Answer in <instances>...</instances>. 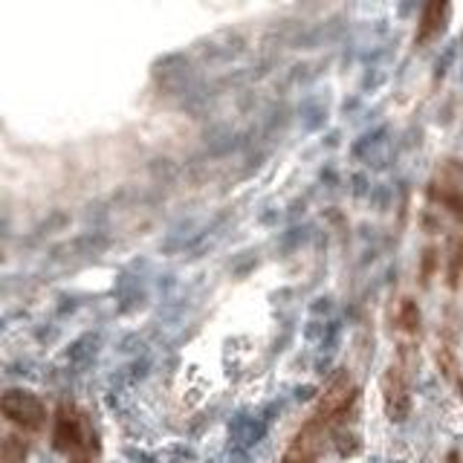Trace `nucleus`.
I'll return each instance as SVG.
<instances>
[{"label":"nucleus","mask_w":463,"mask_h":463,"mask_svg":"<svg viewBox=\"0 0 463 463\" xmlns=\"http://www.w3.org/2000/svg\"><path fill=\"white\" fill-rule=\"evenodd\" d=\"M353 400H356V385H353L351 374L342 371L339 377H333L330 385L325 388V394H322V400H319V405H315L310 420L315 426H322V429H330V426H336V420L345 417L348 408L353 405Z\"/></svg>","instance_id":"obj_1"},{"label":"nucleus","mask_w":463,"mask_h":463,"mask_svg":"<svg viewBox=\"0 0 463 463\" xmlns=\"http://www.w3.org/2000/svg\"><path fill=\"white\" fill-rule=\"evenodd\" d=\"M0 408H4V417L23 431H41L46 426L44 403L30 391H20V388H9L0 400Z\"/></svg>","instance_id":"obj_2"},{"label":"nucleus","mask_w":463,"mask_h":463,"mask_svg":"<svg viewBox=\"0 0 463 463\" xmlns=\"http://www.w3.org/2000/svg\"><path fill=\"white\" fill-rule=\"evenodd\" d=\"M379 385H382L385 417L391 423H403L411 414V388H408L405 368H403V365H388Z\"/></svg>","instance_id":"obj_3"},{"label":"nucleus","mask_w":463,"mask_h":463,"mask_svg":"<svg viewBox=\"0 0 463 463\" xmlns=\"http://www.w3.org/2000/svg\"><path fill=\"white\" fill-rule=\"evenodd\" d=\"M53 441H56V449H61V452H67V455H70V452L79 455V452L87 446V429H84L81 417L76 414V408L64 405V408L58 411Z\"/></svg>","instance_id":"obj_4"},{"label":"nucleus","mask_w":463,"mask_h":463,"mask_svg":"<svg viewBox=\"0 0 463 463\" xmlns=\"http://www.w3.org/2000/svg\"><path fill=\"white\" fill-rule=\"evenodd\" d=\"M449 12H452L449 4H429V6L423 9V15H420L417 35H414V41H417V44H429V41H434L437 35H441V32L446 30Z\"/></svg>","instance_id":"obj_5"},{"label":"nucleus","mask_w":463,"mask_h":463,"mask_svg":"<svg viewBox=\"0 0 463 463\" xmlns=\"http://www.w3.org/2000/svg\"><path fill=\"white\" fill-rule=\"evenodd\" d=\"M429 194H431V197L441 203L446 211H452L457 221H463V191H457V188H431Z\"/></svg>","instance_id":"obj_6"},{"label":"nucleus","mask_w":463,"mask_h":463,"mask_svg":"<svg viewBox=\"0 0 463 463\" xmlns=\"http://www.w3.org/2000/svg\"><path fill=\"white\" fill-rule=\"evenodd\" d=\"M0 463H27V443L15 434H6L0 443Z\"/></svg>","instance_id":"obj_7"},{"label":"nucleus","mask_w":463,"mask_h":463,"mask_svg":"<svg viewBox=\"0 0 463 463\" xmlns=\"http://www.w3.org/2000/svg\"><path fill=\"white\" fill-rule=\"evenodd\" d=\"M400 325L408 333H417L420 330V310H417V304H414L411 299H405L403 307H400Z\"/></svg>","instance_id":"obj_8"}]
</instances>
